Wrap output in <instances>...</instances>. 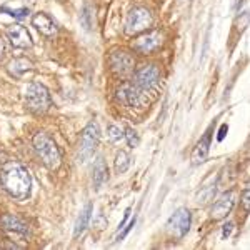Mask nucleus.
I'll list each match as a JSON object with an SVG mask.
<instances>
[{
  "instance_id": "f257e3e1",
  "label": "nucleus",
  "mask_w": 250,
  "mask_h": 250,
  "mask_svg": "<svg viewBox=\"0 0 250 250\" xmlns=\"http://www.w3.org/2000/svg\"><path fill=\"white\" fill-rule=\"evenodd\" d=\"M0 182L7 193L17 200L29 199L32 190V177L29 170L20 164H9L0 173Z\"/></svg>"
},
{
  "instance_id": "f03ea898",
  "label": "nucleus",
  "mask_w": 250,
  "mask_h": 250,
  "mask_svg": "<svg viewBox=\"0 0 250 250\" xmlns=\"http://www.w3.org/2000/svg\"><path fill=\"white\" fill-rule=\"evenodd\" d=\"M34 148L39 154V157L42 159V162L47 165L50 170H55V168L60 167V162H62V155H60V150L57 147V144L50 139L47 134L43 132H39L34 137Z\"/></svg>"
},
{
  "instance_id": "7ed1b4c3",
  "label": "nucleus",
  "mask_w": 250,
  "mask_h": 250,
  "mask_svg": "<svg viewBox=\"0 0 250 250\" xmlns=\"http://www.w3.org/2000/svg\"><path fill=\"white\" fill-rule=\"evenodd\" d=\"M25 105L32 114H45L52 105V97L43 83L32 82L25 90Z\"/></svg>"
},
{
  "instance_id": "20e7f679",
  "label": "nucleus",
  "mask_w": 250,
  "mask_h": 250,
  "mask_svg": "<svg viewBox=\"0 0 250 250\" xmlns=\"http://www.w3.org/2000/svg\"><path fill=\"white\" fill-rule=\"evenodd\" d=\"M119 99L128 107L145 108L150 105L154 97L150 94H147V92L142 90L140 87H137L135 83L132 82V83H124V85L119 88Z\"/></svg>"
},
{
  "instance_id": "39448f33",
  "label": "nucleus",
  "mask_w": 250,
  "mask_h": 250,
  "mask_svg": "<svg viewBox=\"0 0 250 250\" xmlns=\"http://www.w3.org/2000/svg\"><path fill=\"white\" fill-rule=\"evenodd\" d=\"M100 140V130L95 122H90L83 128L80 135V147H79V162H87L94 155L97 145Z\"/></svg>"
},
{
  "instance_id": "423d86ee",
  "label": "nucleus",
  "mask_w": 250,
  "mask_h": 250,
  "mask_svg": "<svg viewBox=\"0 0 250 250\" xmlns=\"http://www.w3.org/2000/svg\"><path fill=\"white\" fill-rule=\"evenodd\" d=\"M134 83L137 87H140L147 94L155 97L157 90L160 87V72L155 65H144L142 68L135 72Z\"/></svg>"
},
{
  "instance_id": "0eeeda50",
  "label": "nucleus",
  "mask_w": 250,
  "mask_h": 250,
  "mask_svg": "<svg viewBox=\"0 0 250 250\" xmlns=\"http://www.w3.org/2000/svg\"><path fill=\"white\" fill-rule=\"evenodd\" d=\"M152 22H154L152 14L145 7H134L130 10V14H128L127 22H125V34L127 35L140 34V32L147 30L152 25Z\"/></svg>"
},
{
  "instance_id": "6e6552de",
  "label": "nucleus",
  "mask_w": 250,
  "mask_h": 250,
  "mask_svg": "<svg viewBox=\"0 0 250 250\" xmlns=\"http://www.w3.org/2000/svg\"><path fill=\"white\" fill-rule=\"evenodd\" d=\"M190 222H192L190 212H188L187 208H179V210L168 219L167 230L170 232L173 237H177V239H182V237H185V233L188 232V229H190Z\"/></svg>"
},
{
  "instance_id": "1a4fd4ad",
  "label": "nucleus",
  "mask_w": 250,
  "mask_h": 250,
  "mask_svg": "<svg viewBox=\"0 0 250 250\" xmlns=\"http://www.w3.org/2000/svg\"><path fill=\"white\" fill-rule=\"evenodd\" d=\"M110 67L117 75H122V77H125V75H130L132 72H134L135 60L130 54H128V52L115 50L114 54L110 55Z\"/></svg>"
},
{
  "instance_id": "9d476101",
  "label": "nucleus",
  "mask_w": 250,
  "mask_h": 250,
  "mask_svg": "<svg viewBox=\"0 0 250 250\" xmlns=\"http://www.w3.org/2000/svg\"><path fill=\"white\" fill-rule=\"evenodd\" d=\"M0 224H2L3 230L9 233L10 237H14V239H29V235H30L29 225L23 224L19 217L3 215L2 219H0Z\"/></svg>"
},
{
  "instance_id": "9b49d317",
  "label": "nucleus",
  "mask_w": 250,
  "mask_h": 250,
  "mask_svg": "<svg viewBox=\"0 0 250 250\" xmlns=\"http://www.w3.org/2000/svg\"><path fill=\"white\" fill-rule=\"evenodd\" d=\"M7 37H9L10 43L17 48H29L32 47V37L29 30L23 25H10L7 29Z\"/></svg>"
},
{
  "instance_id": "f8f14e48",
  "label": "nucleus",
  "mask_w": 250,
  "mask_h": 250,
  "mask_svg": "<svg viewBox=\"0 0 250 250\" xmlns=\"http://www.w3.org/2000/svg\"><path fill=\"white\" fill-rule=\"evenodd\" d=\"M162 43V35H160V32H150V34L147 35H142V37H139L137 40H134V48L137 52H140V54H150V52H154L157 47Z\"/></svg>"
},
{
  "instance_id": "ddd939ff",
  "label": "nucleus",
  "mask_w": 250,
  "mask_h": 250,
  "mask_svg": "<svg viewBox=\"0 0 250 250\" xmlns=\"http://www.w3.org/2000/svg\"><path fill=\"white\" fill-rule=\"evenodd\" d=\"M32 23H34V27L39 30V34H42L43 37H54V35H57V23L54 22L50 17H48L47 14H43V12H39V14H35L34 17H32Z\"/></svg>"
},
{
  "instance_id": "4468645a",
  "label": "nucleus",
  "mask_w": 250,
  "mask_h": 250,
  "mask_svg": "<svg viewBox=\"0 0 250 250\" xmlns=\"http://www.w3.org/2000/svg\"><path fill=\"white\" fill-rule=\"evenodd\" d=\"M233 204H235V195H233L232 192H229V193H225L224 197H220V199L217 200L212 207V212H210L212 219L213 220L225 219V217H227L233 208Z\"/></svg>"
},
{
  "instance_id": "2eb2a0df",
  "label": "nucleus",
  "mask_w": 250,
  "mask_h": 250,
  "mask_svg": "<svg viewBox=\"0 0 250 250\" xmlns=\"http://www.w3.org/2000/svg\"><path fill=\"white\" fill-rule=\"evenodd\" d=\"M210 137H212V128H208V130L205 132V135L199 140V144L195 145V148H193L192 162L195 165L205 162V159H207L208 150H210Z\"/></svg>"
},
{
  "instance_id": "dca6fc26",
  "label": "nucleus",
  "mask_w": 250,
  "mask_h": 250,
  "mask_svg": "<svg viewBox=\"0 0 250 250\" xmlns=\"http://www.w3.org/2000/svg\"><path fill=\"white\" fill-rule=\"evenodd\" d=\"M30 70H34V63L29 59H14L9 63V74L17 79H20L23 74H27Z\"/></svg>"
},
{
  "instance_id": "f3484780",
  "label": "nucleus",
  "mask_w": 250,
  "mask_h": 250,
  "mask_svg": "<svg viewBox=\"0 0 250 250\" xmlns=\"http://www.w3.org/2000/svg\"><path fill=\"white\" fill-rule=\"evenodd\" d=\"M92 180H94V187L95 190H100V187H102L104 184L108 180V168L105 162H104V159H99L94 165V177H92Z\"/></svg>"
},
{
  "instance_id": "a211bd4d",
  "label": "nucleus",
  "mask_w": 250,
  "mask_h": 250,
  "mask_svg": "<svg viewBox=\"0 0 250 250\" xmlns=\"http://www.w3.org/2000/svg\"><path fill=\"white\" fill-rule=\"evenodd\" d=\"M92 210H94L92 204H87L85 207H83V210L80 212V215L77 219V224H75V230H74L75 239L82 235V233L85 232V229L88 227V222H90V217H92Z\"/></svg>"
},
{
  "instance_id": "6ab92c4d",
  "label": "nucleus",
  "mask_w": 250,
  "mask_h": 250,
  "mask_svg": "<svg viewBox=\"0 0 250 250\" xmlns=\"http://www.w3.org/2000/svg\"><path fill=\"white\" fill-rule=\"evenodd\" d=\"M128 167H130V157H128L127 152L120 150L119 154L115 155V170H117V173L127 172Z\"/></svg>"
},
{
  "instance_id": "aec40b11",
  "label": "nucleus",
  "mask_w": 250,
  "mask_h": 250,
  "mask_svg": "<svg viewBox=\"0 0 250 250\" xmlns=\"http://www.w3.org/2000/svg\"><path fill=\"white\" fill-rule=\"evenodd\" d=\"M0 12L10 15L14 19H25L29 15V9H9V7H0Z\"/></svg>"
},
{
  "instance_id": "412c9836",
  "label": "nucleus",
  "mask_w": 250,
  "mask_h": 250,
  "mask_svg": "<svg viewBox=\"0 0 250 250\" xmlns=\"http://www.w3.org/2000/svg\"><path fill=\"white\" fill-rule=\"evenodd\" d=\"M107 134H108V139H110L114 144L120 142V140L125 137L124 130L120 127H117V125H110V127H108V130H107Z\"/></svg>"
},
{
  "instance_id": "4be33fe9",
  "label": "nucleus",
  "mask_w": 250,
  "mask_h": 250,
  "mask_svg": "<svg viewBox=\"0 0 250 250\" xmlns=\"http://www.w3.org/2000/svg\"><path fill=\"white\" fill-rule=\"evenodd\" d=\"M125 137H127V142L130 147H137V145H139V135H137V132L132 130L130 127L125 128Z\"/></svg>"
},
{
  "instance_id": "5701e85b",
  "label": "nucleus",
  "mask_w": 250,
  "mask_h": 250,
  "mask_svg": "<svg viewBox=\"0 0 250 250\" xmlns=\"http://www.w3.org/2000/svg\"><path fill=\"white\" fill-rule=\"evenodd\" d=\"M249 195H250V192H249V188H245L244 193H242V204H244V208L249 212Z\"/></svg>"
},
{
  "instance_id": "b1692460",
  "label": "nucleus",
  "mask_w": 250,
  "mask_h": 250,
  "mask_svg": "<svg viewBox=\"0 0 250 250\" xmlns=\"http://www.w3.org/2000/svg\"><path fill=\"white\" fill-rule=\"evenodd\" d=\"M232 227H233L232 224H225V225H224V230H222V239H227V237L230 235Z\"/></svg>"
},
{
  "instance_id": "393cba45",
  "label": "nucleus",
  "mask_w": 250,
  "mask_h": 250,
  "mask_svg": "<svg viewBox=\"0 0 250 250\" xmlns=\"http://www.w3.org/2000/svg\"><path fill=\"white\" fill-rule=\"evenodd\" d=\"M227 130H229V127L224 124V125L220 127V132H219V137H217V139H219V140H224V137H225V134H227Z\"/></svg>"
},
{
  "instance_id": "a878e982",
  "label": "nucleus",
  "mask_w": 250,
  "mask_h": 250,
  "mask_svg": "<svg viewBox=\"0 0 250 250\" xmlns=\"http://www.w3.org/2000/svg\"><path fill=\"white\" fill-rule=\"evenodd\" d=\"M5 57V42H3V39L0 37V60Z\"/></svg>"
},
{
  "instance_id": "bb28decb",
  "label": "nucleus",
  "mask_w": 250,
  "mask_h": 250,
  "mask_svg": "<svg viewBox=\"0 0 250 250\" xmlns=\"http://www.w3.org/2000/svg\"><path fill=\"white\" fill-rule=\"evenodd\" d=\"M242 2H244V0H237V5H235V9H237V12L240 10V5H242Z\"/></svg>"
}]
</instances>
